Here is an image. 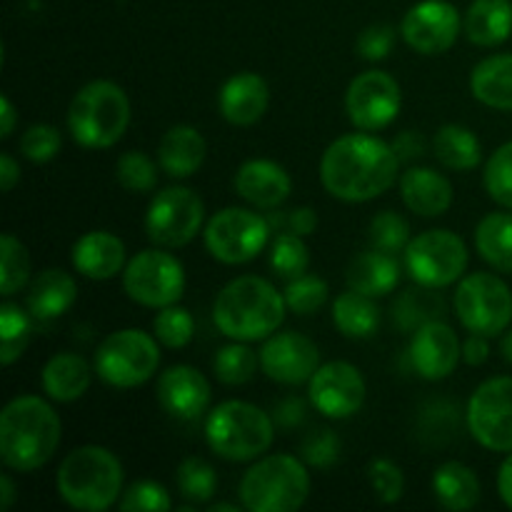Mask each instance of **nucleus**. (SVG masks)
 <instances>
[{"mask_svg": "<svg viewBox=\"0 0 512 512\" xmlns=\"http://www.w3.org/2000/svg\"><path fill=\"white\" fill-rule=\"evenodd\" d=\"M258 363L260 358L255 355V350L240 343V340H235L233 345H225V348L218 350V355L213 360V368L220 383L243 385L253 378L255 370H258Z\"/></svg>", "mask_w": 512, "mask_h": 512, "instance_id": "nucleus-38", "label": "nucleus"}, {"mask_svg": "<svg viewBox=\"0 0 512 512\" xmlns=\"http://www.w3.org/2000/svg\"><path fill=\"white\" fill-rule=\"evenodd\" d=\"M420 428H423V438L448 443L458 430V408L448 400H435L420 415Z\"/></svg>", "mask_w": 512, "mask_h": 512, "instance_id": "nucleus-48", "label": "nucleus"}, {"mask_svg": "<svg viewBox=\"0 0 512 512\" xmlns=\"http://www.w3.org/2000/svg\"><path fill=\"white\" fill-rule=\"evenodd\" d=\"M300 455L313 468H333L340 458V438L330 428L313 430L300 445Z\"/></svg>", "mask_w": 512, "mask_h": 512, "instance_id": "nucleus-50", "label": "nucleus"}, {"mask_svg": "<svg viewBox=\"0 0 512 512\" xmlns=\"http://www.w3.org/2000/svg\"><path fill=\"white\" fill-rule=\"evenodd\" d=\"M498 493H500V498H503V503L512 510V453L505 458V463L500 465Z\"/></svg>", "mask_w": 512, "mask_h": 512, "instance_id": "nucleus-57", "label": "nucleus"}, {"mask_svg": "<svg viewBox=\"0 0 512 512\" xmlns=\"http://www.w3.org/2000/svg\"><path fill=\"white\" fill-rule=\"evenodd\" d=\"M433 153L445 168L473 170L483 158V143L465 125H443L433 138Z\"/></svg>", "mask_w": 512, "mask_h": 512, "instance_id": "nucleus-33", "label": "nucleus"}, {"mask_svg": "<svg viewBox=\"0 0 512 512\" xmlns=\"http://www.w3.org/2000/svg\"><path fill=\"white\" fill-rule=\"evenodd\" d=\"M485 190L503 208L512 210V140L500 145L485 165Z\"/></svg>", "mask_w": 512, "mask_h": 512, "instance_id": "nucleus-44", "label": "nucleus"}, {"mask_svg": "<svg viewBox=\"0 0 512 512\" xmlns=\"http://www.w3.org/2000/svg\"><path fill=\"white\" fill-rule=\"evenodd\" d=\"M368 480L370 485H373V493L378 495L380 503L393 505L403 498V490H405L403 470H400L393 460H385V458L373 460L368 468Z\"/></svg>", "mask_w": 512, "mask_h": 512, "instance_id": "nucleus-49", "label": "nucleus"}, {"mask_svg": "<svg viewBox=\"0 0 512 512\" xmlns=\"http://www.w3.org/2000/svg\"><path fill=\"white\" fill-rule=\"evenodd\" d=\"M345 280H348L350 290H358L370 298H383V295L393 293L395 285H398L400 265L395 255L370 248L350 260Z\"/></svg>", "mask_w": 512, "mask_h": 512, "instance_id": "nucleus-26", "label": "nucleus"}, {"mask_svg": "<svg viewBox=\"0 0 512 512\" xmlns=\"http://www.w3.org/2000/svg\"><path fill=\"white\" fill-rule=\"evenodd\" d=\"M400 103H403V95H400L398 80L383 70L360 73L345 93L350 123L365 133L388 128L398 118Z\"/></svg>", "mask_w": 512, "mask_h": 512, "instance_id": "nucleus-15", "label": "nucleus"}, {"mask_svg": "<svg viewBox=\"0 0 512 512\" xmlns=\"http://www.w3.org/2000/svg\"><path fill=\"white\" fill-rule=\"evenodd\" d=\"M90 370L88 360L78 353H58L45 363L43 368V390L48 398L58 403H73L83 398L85 390L90 388Z\"/></svg>", "mask_w": 512, "mask_h": 512, "instance_id": "nucleus-28", "label": "nucleus"}, {"mask_svg": "<svg viewBox=\"0 0 512 512\" xmlns=\"http://www.w3.org/2000/svg\"><path fill=\"white\" fill-rule=\"evenodd\" d=\"M333 323L345 338H370L378 330L380 308L375 305V298L348 290L338 295L333 303Z\"/></svg>", "mask_w": 512, "mask_h": 512, "instance_id": "nucleus-34", "label": "nucleus"}, {"mask_svg": "<svg viewBox=\"0 0 512 512\" xmlns=\"http://www.w3.org/2000/svg\"><path fill=\"white\" fill-rule=\"evenodd\" d=\"M405 270L418 285L448 288L463 278L468 268V248L463 238L450 230H428L420 233L403 250Z\"/></svg>", "mask_w": 512, "mask_h": 512, "instance_id": "nucleus-10", "label": "nucleus"}, {"mask_svg": "<svg viewBox=\"0 0 512 512\" xmlns=\"http://www.w3.org/2000/svg\"><path fill=\"white\" fill-rule=\"evenodd\" d=\"M512 33L510 0H473L465 13V35L480 48H495Z\"/></svg>", "mask_w": 512, "mask_h": 512, "instance_id": "nucleus-29", "label": "nucleus"}, {"mask_svg": "<svg viewBox=\"0 0 512 512\" xmlns=\"http://www.w3.org/2000/svg\"><path fill=\"white\" fill-rule=\"evenodd\" d=\"M15 500V485L10 475H0V510H10Z\"/></svg>", "mask_w": 512, "mask_h": 512, "instance_id": "nucleus-59", "label": "nucleus"}, {"mask_svg": "<svg viewBox=\"0 0 512 512\" xmlns=\"http://www.w3.org/2000/svg\"><path fill=\"white\" fill-rule=\"evenodd\" d=\"M73 268L90 280H110L125 270V245L108 230H90L73 245Z\"/></svg>", "mask_w": 512, "mask_h": 512, "instance_id": "nucleus-23", "label": "nucleus"}, {"mask_svg": "<svg viewBox=\"0 0 512 512\" xmlns=\"http://www.w3.org/2000/svg\"><path fill=\"white\" fill-rule=\"evenodd\" d=\"M275 425L265 410L245 400L220 403L205 423L210 450L233 463L260 458L273 445Z\"/></svg>", "mask_w": 512, "mask_h": 512, "instance_id": "nucleus-6", "label": "nucleus"}, {"mask_svg": "<svg viewBox=\"0 0 512 512\" xmlns=\"http://www.w3.org/2000/svg\"><path fill=\"white\" fill-rule=\"evenodd\" d=\"M285 298L273 283L243 275L225 285L213 305V320L223 335L240 343L265 340L283 325Z\"/></svg>", "mask_w": 512, "mask_h": 512, "instance_id": "nucleus-3", "label": "nucleus"}, {"mask_svg": "<svg viewBox=\"0 0 512 512\" xmlns=\"http://www.w3.org/2000/svg\"><path fill=\"white\" fill-rule=\"evenodd\" d=\"M260 368L275 383H310L315 370L320 368V350L313 340L295 330L275 333L265 340L263 350H260Z\"/></svg>", "mask_w": 512, "mask_h": 512, "instance_id": "nucleus-18", "label": "nucleus"}, {"mask_svg": "<svg viewBox=\"0 0 512 512\" xmlns=\"http://www.w3.org/2000/svg\"><path fill=\"white\" fill-rule=\"evenodd\" d=\"M123 288L130 300L145 308H168L183 298V263L163 250H143L125 265Z\"/></svg>", "mask_w": 512, "mask_h": 512, "instance_id": "nucleus-12", "label": "nucleus"}, {"mask_svg": "<svg viewBox=\"0 0 512 512\" xmlns=\"http://www.w3.org/2000/svg\"><path fill=\"white\" fill-rule=\"evenodd\" d=\"M370 245L383 253H400V250L408 248L410 243V225L408 220L400 213H393V210H383V213L375 215L370 220Z\"/></svg>", "mask_w": 512, "mask_h": 512, "instance_id": "nucleus-43", "label": "nucleus"}, {"mask_svg": "<svg viewBox=\"0 0 512 512\" xmlns=\"http://www.w3.org/2000/svg\"><path fill=\"white\" fill-rule=\"evenodd\" d=\"M308 495L310 475L293 455H268L240 480V500L253 512H293Z\"/></svg>", "mask_w": 512, "mask_h": 512, "instance_id": "nucleus-7", "label": "nucleus"}, {"mask_svg": "<svg viewBox=\"0 0 512 512\" xmlns=\"http://www.w3.org/2000/svg\"><path fill=\"white\" fill-rule=\"evenodd\" d=\"M58 413L38 395H18L0 415V458L5 468L33 473L43 468L60 445Z\"/></svg>", "mask_w": 512, "mask_h": 512, "instance_id": "nucleus-2", "label": "nucleus"}, {"mask_svg": "<svg viewBox=\"0 0 512 512\" xmlns=\"http://www.w3.org/2000/svg\"><path fill=\"white\" fill-rule=\"evenodd\" d=\"M58 493L70 508L85 512L108 510L123 493V465L100 445H83L68 453L55 475Z\"/></svg>", "mask_w": 512, "mask_h": 512, "instance_id": "nucleus-4", "label": "nucleus"}, {"mask_svg": "<svg viewBox=\"0 0 512 512\" xmlns=\"http://www.w3.org/2000/svg\"><path fill=\"white\" fill-rule=\"evenodd\" d=\"M283 298L285 305L293 313L313 315L328 300V283L315 278V275H300V278L288 280V288L283 290Z\"/></svg>", "mask_w": 512, "mask_h": 512, "instance_id": "nucleus-45", "label": "nucleus"}, {"mask_svg": "<svg viewBox=\"0 0 512 512\" xmlns=\"http://www.w3.org/2000/svg\"><path fill=\"white\" fill-rule=\"evenodd\" d=\"M235 190L255 208L273 210L288 200L293 183L283 165L273 160H248L235 173Z\"/></svg>", "mask_w": 512, "mask_h": 512, "instance_id": "nucleus-21", "label": "nucleus"}, {"mask_svg": "<svg viewBox=\"0 0 512 512\" xmlns=\"http://www.w3.org/2000/svg\"><path fill=\"white\" fill-rule=\"evenodd\" d=\"M270 225H285L288 233L295 235H310L315 228H318V215H315L313 208H295L285 215H275L270 218Z\"/></svg>", "mask_w": 512, "mask_h": 512, "instance_id": "nucleus-52", "label": "nucleus"}, {"mask_svg": "<svg viewBox=\"0 0 512 512\" xmlns=\"http://www.w3.org/2000/svg\"><path fill=\"white\" fill-rule=\"evenodd\" d=\"M205 218V205L198 195L183 185L160 190L145 215V233L160 248H183L195 235Z\"/></svg>", "mask_w": 512, "mask_h": 512, "instance_id": "nucleus-13", "label": "nucleus"}, {"mask_svg": "<svg viewBox=\"0 0 512 512\" xmlns=\"http://www.w3.org/2000/svg\"><path fill=\"white\" fill-rule=\"evenodd\" d=\"M395 45V28L390 25L378 23V25H370L360 33L358 38V55L365 60H383L388 58L390 50Z\"/></svg>", "mask_w": 512, "mask_h": 512, "instance_id": "nucleus-51", "label": "nucleus"}, {"mask_svg": "<svg viewBox=\"0 0 512 512\" xmlns=\"http://www.w3.org/2000/svg\"><path fill=\"white\" fill-rule=\"evenodd\" d=\"M435 290L438 288H428V285L405 290L393 305L395 325L403 328L405 333H415V330L423 328L430 320H443L445 300Z\"/></svg>", "mask_w": 512, "mask_h": 512, "instance_id": "nucleus-35", "label": "nucleus"}, {"mask_svg": "<svg viewBox=\"0 0 512 512\" xmlns=\"http://www.w3.org/2000/svg\"><path fill=\"white\" fill-rule=\"evenodd\" d=\"M468 430L483 448L512 453V378H490L468 403Z\"/></svg>", "mask_w": 512, "mask_h": 512, "instance_id": "nucleus-14", "label": "nucleus"}, {"mask_svg": "<svg viewBox=\"0 0 512 512\" xmlns=\"http://www.w3.org/2000/svg\"><path fill=\"white\" fill-rule=\"evenodd\" d=\"M60 145H63V138H60V130L55 125L40 123L30 125L28 130L20 138V153L30 160V163H48L55 155L60 153Z\"/></svg>", "mask_w": 512, "mask_h": 512, "instance_id": "nucleus-47", "label": "nucleus"}, {"mask_svg": "<svg viewBox=\"0 0 512 512\" xmlns=\"http://www.w3.org/2000/svg\"><path fill=\"white\" fill-rule=\"evenodd\" d=\"M30 330H33V325H30L28 313H23L20 305L5 300L0 305V363L5 368L13 365L28 348Z\"/></svg>", "mask_w": 512, "mask_h": 512, "instance_id": "nucleus-36", "label": "nucleus"}, {"mask_svg": "<svg viewBox=\"0 0 512 512\" xmlns=\"http://www.w3.org/2000/svg\"><path fill=\"white\" fill-rule=\"evenodd\" d=\"M390 145H393V150H395V155H398L400 163L423 158L425 148H428V143H425L423 135L415 133V130H403L400 135H395V140Z\"/></svg>", "mask_w": 512, "mask_h": 512, "instance_id": "nucleus-53", "label": "nucleus"}, {"mask_svg": "<svg viewBox=\"0 0 512 512\" xmlns=\"http://www.w3.org/2000/svg\"><path fill=\"white\" fill-rule=\"evenodd\" d=\"M0 118H3V125H0V138H10L15 130V108L10 103L8 95L0 98Z\"/></svg>", "mask_w": 512, "mask_h": 512, "instance_id": "nucleus-58", "label": "nucleus"}, {"mask_svg": "<svg viewBox=\"0 0 512 512\" xmlns=\"http://www.w3.org/2000/svg\"><path fill=\"white\" fill-rule=\"evenodd\" d=\"M270 238V220L248 208H225L205 225V248L225 265L258 258Z\"/></svg>", "mask_w": 512, "mask_h": 512, "instance_id": "nucleus-11", "label": "nucleus"}, {"mask_svg": "<svg viewBox=\"0 0 512 512\" xmlns=\"http://www.w3.org/2000/svg\"><path fill=\"white\" fill-rule=\"evenodd\" d=\"M205 153H208V145L193 125H173L158 145L160 168L170 178H190L198 173L200 165L205 163Z\"/></svg>", "mask_w": 512, "mask_h": 512, "instance_id": "nucleus-25", "label": "nucleus"}, {"mask_svg": "<svg viewBox=\"0 0 512 512\" xmlns=\"http://www.w3.org/2000/svg\"><path fill=\"white\" fill-rule=\"evenodd\" d=\"M118 183L130 193H150L158 185V165L140 150H128L115 165Z\"/></svg>", "mask_w": 512, "mask_h": 512, "instance_id": "nucleus-41", "label": "nucleus"}, {"mask_svg": "<svg viewBox=\"0 0 512 512\" xmlns=\"http://www.w3.org/2000/svg\"><path fill=\"white\" fill-rule=\"evenodd\" d=\"M475 100L495 110H512V53L480 60L470 75Z\"/></svg>", "mask_w": 512, "mask_h": 512, "instance_id": "nucleus-30", "label": "nucleus"}, {"mask_svg": "<svg viewBox=\"0 0 512 512\" xmlns=\"http://www.w3.org/2000/svg\"><path fill=\"white\" fill-rule=\"evenodd\" d=\"M490 355V345L485 335L470 333V338L463 343V358L468 365H483Z\"/></svg>", "mask_w": 512, "mask_h": 512, "instance_id": "nucleus-55", "label": "nucleus"}, {"mask_svg": "<svg viewBox=\"0 0 512 512\" xmlns=\"http://www.w3.org/2000/svg\"><path fill=\"white\" fill-rule=\"evenodd\" d=\"M178 488L180 495L190 503H208L218 490V475L213 465L205 463L203 458H185L178 465Z\"/></svg>", "mask_w": 512, "mask_h": 512, "instance_id": "nucleus-40", "label": "nucleus"}, {"mask_svg": "<svg viewBox=\"0 0 512 512\" xmlns=\"http://www.w3.org/2000/svg\"><path fill=\"white\" fill-rule=\"evenodd\" d=\"M400 33L415 53L440 55L458 40L460 13L448 0H420L405 13Z\"/></svg>", "mask_w": 512, "mask_h": 512, "instance_id": "nucleus-17", "label": "nucleus"}, {"mask_svg": "<svg viewBox=\"0 0 512 512\" xmlns=\"http://www.w3.org/2000/svg\"><path fill=\"white\" fill-rule=\"evenodd\" d=\"M403 203L423 218H438L453 205V185L433 168H410L400 178Z\"/></svg>", "mask_w": 512, "mask_h": 512, "instance_id": "nucleus-24", "label": "nucleus"}, {"mask_svg": "<svg viewBox=\"0 0 512 512\" xmlns=\"http://www.w3.org/2000/svg\"><path fill=\"white\" fill-rule=\"evenodd\" d=\"M20 180V165L8 153L0 155V190L10 193Z\"/></svg>", "mask_w": 512, "mask_h": 512, "instance_id": "nucleus-56", "label": "nucleus"}, {"mask_svg": "<svg viewBox=\"0 0 512 512\" xmlns=\"http://www.w3.org/2000/svg\"><path fill=\"white\" fill-rule=\"evenodd\" d=\"M305 420V403L300 398H285L275 408V423L283 428H295Z\"/></svg>", "mask_w": 512, "mask_h": 512, "instance_id": "nucleus-54", "label": "nucleus"}, {"mask_svg": "<svg viewBox=\"0 0 512 512\" xmlns=\"http://www.w3.org/2000/svg\"><path fill=\"white\" fill-rule=\"evenodd\" d=\"M153 330L158 343H163L165 348L178 350V348H185V345L193 340L195 320L185 308L168 305V308H160V313L155 315Z\"/></svg>", "mask_w": 512, "mask_h": 512, "instance_id": "nucleus-42", "label": "nucleus"}, {"mask_svg": "<svg viewBox=\"0 0 512 512\" xmlns=\"http://www.w3.org/2000/svg\"><path fill=\"white\" fill-rule=\"evenodd\" d=\"M170 508H173V500H170L168 490L153 480L133 483L120 500L123 512H168Z\"/></svg>", "mask_w": 512, "mask_h": 512, "instance_id": "nucleus-46", "label": "nucleus"}, {"mask_svg": "<svg viewBox=\"0 0 512 512\" xmlns=\"http://www.w3.org/2000/svg\"><path fill=\"white\" fill-rule=\"evenodd\" d=\"M270 103L268 83L260 78L258 73H235L233 78L225 80L220 88L218 105L220 115L228 120L230 125H255L265 115Z\"/></svg>", "mask_w": 512, "mask_h": 512, "instance_id": "nucleus-22", "label": "nucleus"}, {"mask_svg": "<svg viewBox=\"0 0 512 512\" xmlns=\"http://www.w3.org/2000/svg\"><path fill=\"white\" fill-rule=\"evenodd\" d=\"M310 403L320 415L345 420L365 403V378L353 363L333 360L315 370L310 378Z\"/></svg>", "mask_w": 512, "mask_h": 512, "instance_id": "nucleus-16", "label": "nucleus"}, {"mask_svg": "<svg viewBox=\"0 0 512 512\" xmlns=\"http://www.w3.org/2000/svg\"><path fill=\"white\" fill-rule=\"evenodd\" d=\"M130 125V100L120 85L93 80L75 93L68 108L70 135L83 148H113Z\"/></svg>", "mask_w": 512, "mask_h": 512, "instance_id": "nucleus-5", "label": "nucleus"}, {"mask_svg": "<svg viewBox=\"0 0 512 512\" xmlns=\"http://www.w3.org/2000/svg\"><path fill=\"white\" fill-rule=\"evenodd\" d=\"M455 315L470 333L498 338L512 323V293L505 280L493 273H473L455 290Z\"/></svg>", "mask_w": 512, "mask_h": 512, "instance_id": "nucleus-9", "label": "nucleus"}, {"mask_svg": "<svg viewBox=\"0 0 512 512\" xmlns=\"http://www.w3.org/2000/svg\"><path fill=\"white\" fill-rule=\"evenodd\" d=\"M310 253L308 245L303 243V235L280 233L275 238L273 250H270V268L278 278L295 280L308 273Z\"/></svg>", "mask_w": 512, "mask_h": 512, "instance_id": "nucleus-39", "label": "nucleus"}, {"mask_svg": "<svg viewBox=\"0 0 512 512\" xmlns=\"http://www.w3.org/2000/svg\"><path fill=\"white\" fill-rule=\"evenodd\" d=\"M475 248L490 268L512 273V215H485L475 228Z\"/></svg>", "mask_w": 512, "mask_h": 512, "instance_id": "nucleus-32", "label": "nucleus"}, {"mask_svg": "<svg viewBox=\"0 0 512 512\" xmlns=\"http://www.w3.org/2000/svg\"><path fill=\"white\" fill-rule=\"evenodd\" d=\"M400 160L393 145L368 133H350L330 143L320 160V180L333 198L368 203L398 180Z\"/></svg>", "mask_w": 512, "mask_h": 512, "instance_id": "nucleus-1", "label": "nucleus"}, {"mask_svg": "<svg viewBox=\"0 0 512 512\" xmlns=\"http://www.w3.org/2000/svg\"><path fill=\"white\" fill-rule=\"evenodd\" d=\"M458 333L443 320H430L418 328L410 340V363L425 380H443L455 373L460 363Z\"/></svg>", "mask_w": 512, "mask_h": 512, "instance_id": "nucleus-19", "label": "nucleus"}, {"mask_svg": "<svg viewBox=\"0 0 512 512\" xmlns=\"http://www.w3.org/2000/svg\"><path fill=\"white\" fill-rule=\"evenodd\" d=\"M433 493L445 510H473L480 503V480L468 465L453 460L435 470Z\"/></svg>", "mask_w": 512, "mask_h": 512, "instance_id": "nucleus-31", "label": "nucleus"}, {"mask_svg": "<svg viewBox=\"0 0 512 512\" xmlns=\"http://www.w3.org/2000/svg\"><path fill=\"white\" fill-rule=\"evenodd\" d=\"M503 355L508 363H512V330L503 338Z\"/></svg>", "mask_w": 512, "mask_h": 512, "instance_id": "nucleus-60", "label": "nucleus"}, {"mask_svg": "<svg viewBox=\"0 0 512 512\" xmlns=\"http://www.w3.org/2000/svg\"><path fill=\"white\" fill-rule=\"evenodd\" d=\"M210 383L190 365H173L158 380V403L178 420H198L208 413Z\"/></svg>", "mask_w": 512, "mask_h": 512, "instance_id": "nucleus-20", "label": "nucleus"}, {"mask_svg": "<svg viewBox=\"0 0 512 512\" xmlns=\"http://www.w3.org/2000/svg\"><path fill=\"white\" fill-rule=\"evenodd\" d=\"M30 278V255L15 235L5 233L0 238V295L10 298L18 293Z\"/></svg>", "mask_w": 512, "mask_h": 512, "instance_id": "nucleus-37", "label": "nucleus"}, {"mask_svg": "<svg viewBox=\"0 0 512 512\" xmlns=\"http://www.w3.org/2000/svg\"><path fill=\"white\" fill-rule=\"evenodd\" d=\"M78 298V285L65 270L48 268L30 283L28 308L33 318L55 320L68 313Z\"/></svg>", "mask_w": 512, "mask_h": 512, "instance_id": "nucleus-27", "label": "nucleus"}, {"mask_svg": "<svg viewBox=\"0 0 512 512\" xmlns=\"http://www.w3.org/2000/svg\"><path fill=\"white\" fill-rule=\"evenodd\" d=\"M210 512H240L238 505H230V503H215L210 505Z\"/></svg>", "mask_w": 512, "mask_h": 512, "instance_id": "nucleus-61", "label": "nucleus"}, {"mask_svg": "<svg viewBox=\"0 0 512 512\" xmlns=\"http://www.w3.org/2000/svg\"><path fill=\"white\" fill-rule=\"evenodd\" d=\"M160 365L158 338L138 328L110 333L95 353V373L113 388H138Z\"/></svg>", "mask_w": 512, "mask_h": 512, "instance_id": "nucleus-8", "label": "nucleus"}]
</instances>
